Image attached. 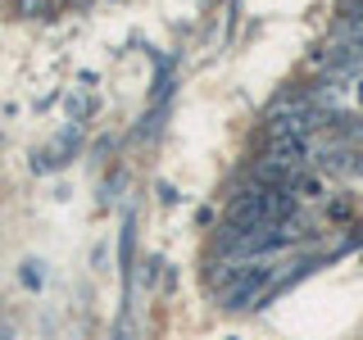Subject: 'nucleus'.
<instances>
[{
  "label": "nucleus",
  "instance_id": "nucleus-1",
  "mask_svg": "<svg viewBox=\"0 0 363 340\" xmlns=\"http://www.w3.org/2000/svg\"><path fill=\"white\" fill-rule=\"evenodd\" d=\"M332 41H340V45H363V18H336L332 23Z\"/></svg>",
  "mask_w": 363,
  "mask_h": 340
},
{
  "label": "nucleus",
  "instance_id": "nucleus-2",
  "mask_svg": "<svg viewBox=\"0 0 363 340\" xmlns=\"http://www.w3.org/2000/svg\"><path fill=\"white\" fill-rule=\"evenodd\" d=\"M291 196H295V200H323V177L295 173V177H291Z\"/></svg>",
  "mask_w": 363,
  "mask_h": 340
},
{
  "label": "nucleus",
  "instance_id": "nucleus-3",
  "mask_svg": "<svg viewBox=\"0 0 363 340\" xmlns=\"http://www.w3.org/2000/svg\"><path fill=\"white\" fill-rule=\"evenodd\" d=\"M55 0H18V14H45Z\"/></svg>",
  "mask_w": 363,
  "mask_h": 340
}]
</instances>
